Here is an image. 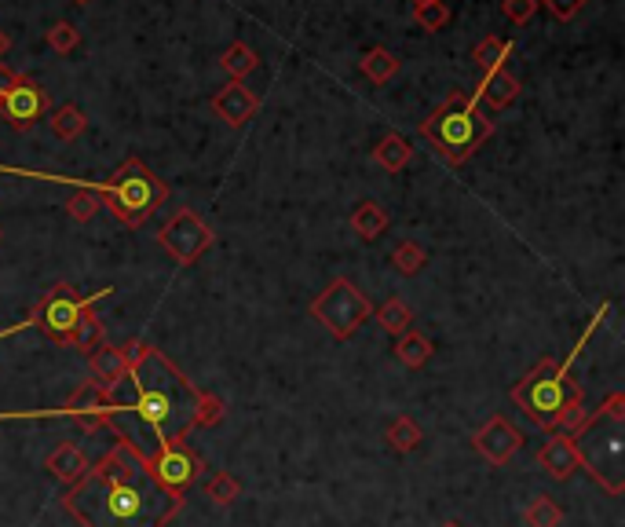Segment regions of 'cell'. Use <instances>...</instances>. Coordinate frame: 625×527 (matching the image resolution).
Returning a JSON list of instances; mask_svg holds the SVG:
<instances>
[{
	"label": "cell",
	"instance_id": "obj_29",
	"mask_svg": "<svg viewBox=\"0 0 625 527\" xmlns=\"http://www.w3.org/2000/svg\"><path fill=\"white\" fill-rule=\"evenodd\" d=\"M392 264H395V271H399V275H417V271L428 264V253H424L417 242H410V238H406V242H399V246L392 249Z\"/></svg>",
	"mask_w": 625,
	"mask_h": 527
},
{
	"label": "cell",
	"instance_id": "obj_10",
	"mask_svg": "<svg viewBox=\"0 0 625 527\" xmlns=\"http://www.w3.org/2000/svg\"><path fill=\"white\" fill-rule=\"evenodd\" d=\"M48 110H52V96H48V88L30 74H22L15 88L0 92V118L8 121L15 132H30Z\"/></svg>",
	"mask_w": 625,
	"mask_h": 527
},
{
	"label": "cell",
	"instance_id": "obj_38",
	"mask_svg": "<svg viewBox=\"0 0 625 527\" xmlns=\"http://www.w3.org/2000/svg\"><path fill=\"white\" fill-rule=\"evenodd\" d=\"M443 527H465V524H457V520H450V524H443Z\"/></svg>",
	"mask_w": 625,
	"mask_h": 527
},
{
	"label": "cell",
	"instance_id": "obj_2",
	"mask_svg": "<svg viewBox=\"0 0 625 527\" xmlns=\"http://www.w3.org/2000/svg\"><path fill=\"white\" fill-rule=\"evenodd\" d=\"M128 377L132 381V418L150 429L158 447L180 443L191 429L216 425L223 418V399L202 392L180 366L165 359L158 348L143 345V341H128L125 348Z\"/></svg>",
	"mask_w": 625,
	"mask_h": 527
},
{
	"label": "cell",
	"instance_id": "obj_13",
	"mask_svg": "<svg viewBox=\"0 0 625 527\" xmlns=\"http://www.w3.org/2000/svg\"><path fill=\"white\" fill-rule=\"evenodd\" d=\"M212 110H216V118H223L231 129H242L249 121L256 118V110H260V99L242 85V81H231V85H223L216 96H212Z\"/></svg>",
	"mask_w": 625,
	"mask_h": 527
},
{
	"label": "cell",
	"instance_id": "obj_20",
	"mask_svg": "<svg viewBox=\"0 0 625 527\" xmlns=\"http://www.w3.org/2000/svg\"><path fill=\"white\" fill-rule=\"evenodd\" d=\"M512 52H516V44L512 41H501V37H487V41H479L472 48V63L487 74V70H501V66L509 63Z\"/></svg>",
	"mask_w": 625,
	"mask_h": 527
},
{
	"label": "cell",
	"instance_id": "obj_19",
	"mask_svg": "<svg viewBox=\"0 0 625 527\" xmlns=\"http://www.w3.org/2000/svg\"><path fill=\"white\" fill-rule=\"evenodd\" d=\"M410 158H414V147H410L399 132H388V136L373 147V162L381 165V169H388V173H403L406 165H410Z\"/></svg>",
	"mask_w": 625,
	"mask_h": 527
},
{
	"label": "cell",
	"instance_id": "obj_12",
	"mask_svg": "<svg viewBox=\"0 0 625 527\" xmlns=\"http://www.w3.org/2000/svg\"><path fill=\"white\" fill-rule=\"evenodd\" d=\"M476 451L483 454L490 465H509L512 454L523 451V432L505 418H490L487 425L476 432Z\"/></svg>",
	"mask_w": 625,
	"mask_h": 527
},
{
	"label": "cell",
	"instance_id": "obj_34",
	"mask_svg": "<svg viewBox=\"0 0 625 527\" xmlns=\"http://www.w3.org/2000/svg\"><path fill=\"white\" fill-rule=\"evenodd\" d=\"M501 11H505L509 22L527 26V22L534 19V11H538V0H501Z\"/></svg>",
	"mask_w": 625,
	"mask_h": 527
},
{
	"label": "cell",
	"instance_id": "obj_32",
	"mask_svg": "<svg viewBox=\"0 0 625 527\" xmlns=\"http://www.w3.org/2000/svg\"><path fill=\"white\" fill-rule=\"evenodd\" d=\"M77 44H81V33L74 30V22H66V19L52 22V30H48V48H52V52L70 55Z\"/></svg>",
	"mask_w": 625,
	"mask_h": 527
},
{
	"label": "cell",
	"instance_id": "obj_7",
	"mask_svg": "<svg viewBox=\"0 0 625 527\" xmlns=\"http://www.w3.org/2000/svg\"><path fill=\"white\" fill-rule=\"evenodd\" d=\"M110 293H114V286H103V290L88 293V297H77V290L70 286V282H55L52 290L37 301L30 319L52 345H70V341H74L77 323H81V315H85L96 301L110 297Z\"/></svg>",
	"mask_w": 625,
	"mask_h": 527
},
{
	"label": "cell",
	"instance_id": "obj_11",
	"mask_svg": "<svg viewBox=\"0 0 625 527\" xmlns=\"http://www.w3.org/2000/svg\"><path fill=\"white\" fill-rule=\"evenodd\" d=\"M147 462H150L154 480H158L165 491H172V495H187L191 484L198 480V473H202V458H198L183 440L169 443V447H158V454L147 458Z\"/></svg>",
	"mask_w": 625,
	"mask_h": 527
},
{
	"label": "cell",
	"instance_id": "obj_23",
	"mask_svg": "<svg viewBox=\"0 0 625 527\" xmlns=\"http://www.w3.org/2000/svg\"><path fill=\"white\" fill-rule=\"evenodd\" d=\"M373 319L381 323L384 334L403 337L406 330H410V323H414V312H410V308H406L399 297H392V301H384L381 308H373Z\"/></svg>",
	"mask_w": 625,
	"mask_h": 527
},
{
	"label": "cell",
	"instance_id": "obj_35",
	"mask_svg": "<svg viewBox=\"0 0 625 527\" xmlns=\"http://www.w3.org/2000/svg\"><path fill=\"white\" fill-rule=\"evenodd\" d=\"M545 8H549L552 19H560V22H571L574 15H582L585 8V0H541Z\"/></svg>",
	"mask_w": 625,
	"mask_h": 527
},
{
	"label": "cell",
	"instance_id": "obj_36",
	"mask_svg": "<svg viewBox=\"0 0 625 527\" xmlns=\"http://www.w3.org/2000/svg\"><path fill=\"white\" fill-rule=\"evenodd\" d=\"M22 330H33V319H26V323H15V326H8V330H0V341H8V337L22 334Z\"/></svg>",
	"mask_w": 625,
	"mask_h": 527
},
{
	"label": "cell",
	"instance_id": "obj_16",
	"mask_svg": "<svg viewBox=\"0 0 625 527\" xmlns=\"http://www.w3.org/2000/svg\"><path fill=\"white\" fill-rule=\"evenodd\" d=\"M538 465L552 480H571V473H578V454H574L571 436H563V432L549 436L545 447L538 451Z\"/></svg>",
	"mask_w": 625,
	"mask_h": 527
},
{
	"label": "cell",
	"instance_id": "obj_5",
	"mask_svg": "<svg viewBox=\"0 0 625 527\" xmlns=\"http://www.w3.org/2000/svg\"><path fill=\"white\" fill-rule=\"evenodd\" d=\"M604 315H607V304L593 315V323L585 326V334L578 337L574 352L567 355L563 363H556V359H541L523 381L512 385L516 407H520L534 425H541V429H556V421H560L563 410L571 407L574 399H582V385L571 377V366H574V359H578V352L589 345V337H593V330L600 326Z\"/></svg>",
	"mask_w": 625,
	"mask_h": 527
},
{
	"label": "cell",
	"instance_id": "obj_39",
	"mask_svg": "<svg viewBox=\"0 0 625 527\" xmlns=\"http://www.w3.org/2000/svg\"><path fill=\"white\" fill-rule=\"evenodd\" d=\"M414 4H432V0H414Z\"/></svg>",
	"mask_w": 625,
	"mask_h": 527
},
{
	"label": "cell",
	"instance_id": "obj_37",
	"mask_svg": "<svg viewBox=\"0 0 625 527\" xmlns=\"http://www.w3.org/2000/svg\"><path fill=\"white\" fill-rule=\"evenodd\" d=\"M8 33H4V30H0V63H4V52H8Z\"/></svg>",
	"mask_w": 625,
	"mask_h": 527
},
{
	"label": "cell",
	"instance_id": "obj_6",
	"mask_svg": "<svg viewBox=\"0 0 625 527\" xmlns=\"http://www.w3.org/2000/svg\"><path fill=\"white\" fill-rule=\"evenodd\" d=\"M450 165H465L494 136V121L479 110L476 96L450 92L417 129Z\"/></svg>",
	"mask_w": 625,
	"mask_h": 527
},
{
	"label": "cell",
	"instance_id": "obj_24",
	"mask_svg": "<svg viewBox=\"0 0 625 527\" xmlns=\"http://www.w3.org/2000/svg\"><path fill=\"white\" fill-rule=\"evenodd\" d=\"M48 121H52V132H55V136H59V140H66V143H74L77 136H85V129H88L85 110L74 107V103H63V107L55 110V114Z\"/></svg>",
	"mask_w": 625,
	"mask_h": 527
},
{
	"label": "cell",
	"instance_id": "obj_17",
	"mask_svg": "<svg viewBox=\"0 0 625 527\" xmlns=\"http://www.w3.org/2000/svg\"><path fill=\"white\" fill-rule=\"evenodd\" d=\"M48 469H52L55 480H63L66 487H74L77 480L88 473V458L74 443H59V447L48 454Z\"/></svg>",
	"mask_w": 625,
	"mask_h": 527
},
{
	"label": "cell",
	"instance_id": "obj_1",
	"mask_svg": "<svg viewBox=\"0 0 625 527\" xmlns=\"http://www.w3.org/2000/svg\"><path fill=\"white\" fill-rule=\"evenodd\" d=\"M63 509L81 527H165L183 509V495L154 480L139 443L117 436L114 447L63 495Z\"/></svg>",
	"mask_w": 625,
	"mask_h": 527
},
{
	"label": "cell",
	"instance_id": "obj_33",
	"mask_svg": "<svg viewBox=\"0 0 625 527\" xmlns=\"http://www.w3.org/2000/svg\"><path fill=\"white\" fill-rule=\"evenodd\" d=\"M96 209H99V198L92 191H81V194H74V198L66 202V213L74 216L77 224H88V220L96 216Z\"/></svg>",
	"mask_w": 625,
	"mask_h": 527
},
{
	"label": "cell",
	"instance_id": "obj_9",
	"mask_svg": "<svg viewBox=\"0 0 625 527\" xmlns=\"http://www.w3.org/2000/svg\"><path fill=\"white\" fill-rule=\"evenodd\" d=\"M158 246L165 249L176 264L187 268V264H194V260L202 257L205 249L212 246V231H209V224H205L202 216L194 213V209H180L169 224L161 227Z\"/></svg>",
	"mask_w": 625,
	"mask_h": 527
},
{
	"label": "cell",
	"instance_id": "obj_15",
	"mask_svg": "<svg viewBox=\"0 0 625 527\" xmlns=\"http://www.w3.org/2000/svg\"><path fill=\"white\" fill-rule=\"evenodd\" d=\"M88 366H92V381L96 385H103L110 396L117 392V385L125 381L128 377V359H125V352L121 348H114V345H99L96 352H88Z\"/></svg>",
	"mask_w": 625,
	"mask_h": 527
},
{
	"label": "cell",
	"instance_id": "obj_28",
	"mask_svg": "<svg viewBox=\"0 0 625 527\" xmlns=\"http://www.w3.org/2000/svg\"><path fill=\"white\" fill-rule=\"evenodd\" d=\"M523 520H527V527H560L563 524V509L556 506V502H552L549 495H538L527 506Z\"/></svg>",
	"mask_w": 625,
	"mask_h": 527
},
{
	"label": "cell",
	"instance_id": "obj_4",
	"mask_svg": "<svg viewBox=\"0 0 625 527\" xmlns=\"http://www.w3.org/2000/svg\"><path fill=\"white\" fill-rule=\"evenodd\" d=\"M578 469L593 476L611 498L625 495V396L611 392L596 414L571 432Z\"/></svg>",
	"mask_w": 625,
	"mask_h": 527
},
{
	"label": "cell",
	"instance_id": "obj_8",
	"mask_svg": "<svg viewBox=\"0 0 625 527\" xmlns=\"http://www.w3.org/2000/svg\"><path fill=\"white\" fill-rule=\"evenodd\" d=\"M311 315H315L318 323L326 326L337 341H348L366 319H373V304L351 279H333L326 290L311 301Z\"/></svg>",
	"mask_w": 625,
	"mask_h": 527
},
{
	"label": "cell",
	"instance_id": "obj_40",
	"mask_svg": "<svg viewBox=\"0 0 625 527\" xmlns=\"http://www.w3.org/2000/svg\"><path fill=\"white\" fill-rule=\"evenodd\" d=\"M74 4H92V0H74Z\"/></svg>",
	"mask_w": 625,
	"mask_h": 527
},
{
	"label": "cell",
	"instance_id": "obj_27",
	"mask_svg": "<svg viewBox=\"0 0 625 527\" xmlns=\"http://www.w3.org/2000/svg\"><path fill=\"white\" fill-rule=\"evenodd\" d=\"M384 440L392 443L395 451H417V443H421V429H417L414 418H395L392 425H388V432H384Z\"/></svg>",
	"mask_w": 625,
	"mask_h": 527
},
{
	"label": "cell",
	"instance_id": "obj_3",
	"mask_svg": "<svg viewBox=\"0 0 625 527\" xmlns=\"http://www.w3.org/2000/svg\"><path fill=\"white\" fill-rule=\"evenodd\" d=\"M0 176H26V180H48V183H77L81 191L103 194L106 209L121 220L125 227H143L154 216L165 198H169V183L158 173H150L139 158H125L117 165L110 180H77V176H52V173H30V169H11L0 165Z\"/></svg>",
	"mask_w": 625,
	"mask_h": 527
},
{
	"label": "cell",
	"instance_id": "obj_18",
	"mask_svg": "<svg viewBox=\"0 0 625 527\" xmlns=\"http://www.w3.org/2000/svg\"><path fill=\"white\" fill-rule=\"evenodd\" d=\"M351 231L362 238V242H373V238H381L388 231V213H384L381 202H373V198H362L355 205V213H351Z\"/></svg>",
	"mask_w": 625,
	"mask_h": 527
},
{
	"label": "cell",
	"instance_id": "obj_26",
	"mask_svg": "<svg viewBox=\"0 0 625 527\" xmlns=\"http://www.w3.org/2000/svg\"><path fill=\"white\" fill-rule=\"evenodd\" d=\"M70 345L77 348V352H96L99 345H103V323H99V315L88 308L85 315H81V323H77V330H74V341Z\"/></svg>",
	"mask_w": 625,
	"mask_h": 527
},
{
	"label": "cell",
	"instance_id": "obj_21",
	"mask_svg": "<svg viewBox=\"0 0 625 527\" xmlns=\"http://www.w3.org/2000/svg\"><path fill=\"white\" fill-rule=\"evenodd\" d=\"M359 70L366 74V81H373V85H388V81L399 74V59H395L388 48H370V52L362 55Z\"/></svg>",
	"mask_w": 625,
	"mask_h": 527
},
{
	"label": "cell",
	"instance_id": "obj_41",
	"mask_svg": "<svg viewBox=\"0 0 625 527\" xmlns=\"http://www.w3.org/2000/svg\"><path fill=\"white\" fill-rule=\"evenodd\" d=\"M0 235H4V231H0Z\"/></svg>",
	"mask_w": 625,
	"mask_h": 527
},
{
	"label": "cell",
	"instance_id": "obj_31",
	"mask_svg": "<svg viewBox=\"0 0 625 527\" xmlns=\"http://www.w3.org/2000/svg\"><path fill=\"white\" fill-rule=\"evenodd\" d=\"M205 495H209L216 506H231L234 498L242 495V487H238V480H234L231 473H212L209 484H205Z\"/></svg>",
	"mask_w": 625,
	"mask_h": 527
},
{
	"label": "cell",
	"instance_id": "obj_14",
	"mask_svg": "<svg viewBox=\"0 0 625 527\" xmlns=\"http://www.w3.org/2000/svg\"><path fill=\"white\" fill-rule=\"evenodd\" d=\"M520 92H523V85H520V77L512 74V70H487L483 74V81L476 85V99L479 103H487V107H494V110H505V107H512L516 99H520Z\"/></svg>",
	"mask_w": 625,
	"mask_h": 527
},
{
	"label": "cell",
	"instance_id": "obj_30",
	"mask_svg": "<svg viewBox=\"0 0 625 527\" xmlns=\"http://www.w3.org/2000/svg\"><path fill=\"white\" fill-rule=\"evenodd\" d=\"M414 22L424 33H439L450 22V8L443 0H432V4H414Z\"/></svg>",
	"mask_w": 625,
	"mask_h": 527
},
{
	"label": "cell",
	"instance_id": "obj_25",
	"mask_svg": "<svg viewBox=\"0 0 625 527\" xmlns=\"http://www.w3.org/2000/svg\"><path fill=\"white\" fill-rule=\"evenodd\" d=\"M220 66L231 74V81H242V77H249L260 66V55L249 48L245 41H234L227 52H223V59H220Z\"/></svg>",
	"mask_w": 625,
	"mask_h": 527
},
{
	"label": "cell",
	"instance_id": "obj_22",
	"mask_svg": "<svg viewBox=\"0 0 625 527\" xmlns=\"http://www.w3.org/2000/svg\"><path fill=\"white\" fill-rule=\"evenodd\" d=\"M432 352H435V345L424 334H417V330H406V334L399 337V345H395L399 363L410 366V370H421V366L432 359Z\"/></svg>",
	"mask_w": 625,
	"mask_h": 527
}]
</instances>
